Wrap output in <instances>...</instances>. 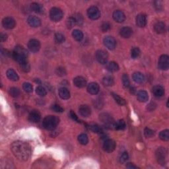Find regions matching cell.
<instances>
[{
    "mask_svg": "<svg viewBox=\"0 0 169 169\" xmlns=\"http://www.w3.org/2000/svg\"><path fill=\"white\" fill-rule=\"evenodd\" d=\"M156 107V104L154 103H151V104L148 106L147 109L149 111H153Z\"/></svg>",
    "mask_w": 169,
    "mask_h": 169,
    "instance_id": "f5cc1de1",
    "label": "cell"
},
{
    "mask_svg": "<svg viewBox=\"0 0 169 169\" xmlns=\"http://www.w3.org/2000/svg\"><path fill=\"white\" fill-rule=\"evenodd\" d=\"M20 67H21L22 71H23L24 72H26V73L28 72V71H29L30 70V65L29 64H28V62L20 64Z\"/></svg>",
    "mask_w": 169,
    "mask_h": 169,
    "instance_id": "ee69618b",
    "label": "cell"
},
{
    "mask_svg": "<svg viewBox=\"0 0 169 169\" xmlns=\"http://www.w3.org/2000/svg\"><path fill=\"white\" fill-rule=\"evenodd\" d=\"M34 81H35L36 83H39V84L41 83V81H40V79H36V80H34Z\"/></svg>",
    "mask_w": 169,
    "mask_h": 169,
    "instance_id": "6f0895ef",
    "label": "cell"
},
{
    "mask_svg": "<svg viewBox=\"0 0 169 169\" xmlns=\"http://www.w3.org/2000/svg\"><path fill=\"white\" fill-rule=\"evenodd\" d=\"M56 73L57 75H58L59 77H63L66 75L67 72L65 68L62 67H59L56 70Z\"/></svg>",
    "mask_w": 169,
    "mask_h": 169,
    "instance_id": "f6af8a7d",
    "label": "cell"
},
{
    "mask_svg": "<svg viewBox=\"0 0 169 169\" xmlns=\"http://www.w3.org/2000/svg\"><path fill=\"white\" fill-rule=\"evenodd\" d=\"M73 18L74 19L75 21V23L77 25L79 26H82L84 22V19H83V17L82 16V15H81L80 13H75L72 16Z\"/></svg>",
    "mask_w": 169,
    "mask_h": 169,
    "instance_id": "d6a6232c",
    "label": "cell"
},
{
    "mask_svg": "<svg viewBox=\"0 0 169 169\" xmlns=\"http://www.w3.org/2000/svg\"><path fill=\"white\" fill-rule=\"evenodd\" d=\"M70 114V117L71 118V119H73L74 121H76L77 122H80L78 117L77 116V115L75 114V113L74 112H73L72 110H71Z\"/></svg>",
    "mask_w": 169,
    "mask_h": 169,
    "instance_id": "816d5d0a",
    "label": "cell"
},
{
    "mask_svg": "<svg viewBox=\"0 0 169 169\" xmlns=\"http://www.w3.org/2000/svg\"><path fill=\"white\" fill-rule=\"evenodd\" d=\"M112 95L113 98L115 100V101L118 103L119 105L124 106L126 104V102H125V99L122 98L121 96H120L118 94H117L114 93H112Z\"/></svg>",
    "mask_w": 169,
    "mask_h": 169,
    "instance_id": "836d02e7",
    "label": "cell"
},
{
    "mask_svg": "<svg viewBox=\"0 0 169 169\" xmlns=\"http://www.w3.org/2000/svg\"><path fill=\"white\" fill-rule=\"evenodd\" d=\"M154 28L157 34H163L167 30V27H166L165 23L162 21L157 22V23L154 25Z\"/></svg>",
    "mask_w": 169,
    "mask_h": 169,
    "instance_id": "44dd1931",
    "label": "cell"
},
{
    "mask_svg": "<svg viewBox=\"0 0 169 169\" xmlns=\"http://www.w3.org/2000/svg\"><path fill=\"white\" fill-rule=\"evenodd\" d=\"M152 92L153 94L157 97H161L165 94L164 88L160 85H156L153 87L152 89Z\"/></svg>",
    "mask_w": 169,
    "mask_h": 169,
    "instance_id": "603a6c76",
    "label": "cell"
},
{
    "mask_svg": "<svg viewBox=\"0 0 169 169\" xmlns=\"http://www.w3.org/2000/svg\"><path fill=\"white\" fill-rule=\"evenodd\" d=\"M137 98L139 102H145L148 101L149 95L145 91H139L137 94Z\"/></svg>",
    "mask_w": 169,
    "mask_h": 169,
    "instance_id": "484cf974",
    "label": "cell"
},
{
    "mask_svg": "<svg viewBox=\"0 0 169 169\" xmlns=\"http://www.w3.org/2000/svg\"><path fill=\"white\" fill-rule=\"evenodd\" d=\"M59 96L61 99L67 100L70 98V93L67 88L62 87L59 89Z\"/></svg>",
    "mask_w": 169,
    "mask_h": 169,
    "instance_id": "cb8c5ba5",
    "label": "cell"
},
{
    "mask_svg": "<svg viewBox=\"0 0 169 169\" xmlns=\"http://www.w3.org/2000/svg\"><path fill=\"white\" fill-rule=\"evenodd\" d=\"M107 69L110 72H116L119 70V65L115 62H110L107 64Z\"/></svg>",
    "mask_w": 169,
    "mask_h": 169,
    "instance_id": "4316f807",
    "label": "cell"
},
{
    "mask_svg": "<svg viewBox=\"0 0 169 169\" xmlns=\"http://www.w3.org/2000/svg\"><path fill=\"white\" fill-rule=\"evenodd\" d=\"M75 25H76L75 21V20H74V19L73 18V17H70V18H68L67 19L66 25L68 28H73Z\"/></svg>",
    "mask_w": 169,
    "mask_h": 169,
    "instance_id": "7dc6e473",
    "label": "cell"
},
{
    "mask_svg": "<svg viewBox=\"0 0 169 169\" xmlns=\"http://www.w3.org/2000/svg\"><path fill=\"white\" fill-rule=\"evenodd\" d=\"M13 155L21 161H27L31 154L30 146L27 143L22 141L13 142L11 146Z\"/></svg>",
    "mask_w": 169,
    "mask_h": 169,
    "instance_id": "6da1fadb",
    "label": "cell"
},
{
    "mask_svg": "<svg viewBox=\"0 0 169 169\" xmlns=\"http://www.w3.org/2000/svg\"><path fill=\"white\" fill-rule=\"evenodd\" d=\"M133 34V30L131 29L130 27H125L122 28L120 30V36L124 38H128L132 35Z\"/></svg>",
    "mask_w": 169,
    "mask_h": 169,
    "instance_id": "7402d4cb",
    "label": "cell"
},
{
    "mask_svg": "<svg viewBox=\"0 0 169 169\" xmlns=\"http://www.w3.org/2000/svg\"><path fill=\"white\" fill-rule=\"evenodd\" d=\"M140 54H141V51H140L139 48L137 47L132 48V50L131 51V56L133 59H137V58H139Z\"/></svg>",
    "mask_w": 169,
    "mask_h": 169,
    "instance_id": "60d3db41",
    "label": "cell"
},
{
    "mask_svg": "<svg viewBox=\"0 0 169 169\" xmlns=\"http://www.w3.org/2000/svg\"><path fill=\"white\" fill-rule=\"evenodd\" d=\"M9 93L12 97L17 98V97H18L20 95V90L18 88L11 87L9 91Z\"/></svg>",
    "mask_w": 169,
    "mask_h": 169,
    "instance_id": "ab89813d",
    "label": "cell"
},
{
    "mask_svg": "<svg viewBox=\"0 0 169 169\" xmlns=\"http://www.w3.org/2000/svg\"><path fill=\"white\" fill-rule=\"evenodd\" d=\"M41 116L38 110L31 111L28 115V120L33 123H37L41 120Z\"/></svg>",
    "mask_w": 169,
    "mask_h": 169,
    "instance_id": "e0dca14e",
    "label": "cell"
},
{
    "mask_svg": "<svg viewBox=\"0 0 169 169\" xmlns=\"http://www.w3.org/2000/svg\"><path fill=\"white\" fill-rule=\"evenodd\" d=\"M129 159V155L127 152H124L122 154L121 156L120 157V163H122V164H124V163H125Z\"/></svg>",
    "mask_w": 169,
    "mask_h": 169,
    "instance_id": "681fc988",
    "label": "cell"
},
{
    "mask_svg": "<svg viewBox=\"0 0 169 169\" xmlns=\"http://www.w3.org/2000/svg\"><path fill=\"white\" fill-rule=\"evenodd\" d=\"M144 135L146 137L149 138V137H152L154 135V131L150 128H145L144 130Z\"/></svg>",
    "mask_w": 169,
    "mask_h": 169,
    "instance_id": "bcb514c9",
    "label": "cell"
},
{
    "mask_svg": "<svg viewBox=\"0 0 169 169\" xmlns=\"http://www.w3.org/2000/svg\"><path fill=\"white\" fill-rule=\"evenodd\" d=\"M6 74L8 79H9L11 81H17L19 79V75H17L16 71H15V70H13V69H9V70L7 71Z\"/></svg>",
    "mask_w": 169,
    "mask_h": 169,
    "instance_id": "d4e9b609",
    "label": "cell"
},
{
    "mask_svg": "<svg viewBox=\"0 0 169 169\" xmlns=\"http://www.w3.org/2000/svg\"><path fill=\"white\" fill-rule=\"evenodd\" d=\"M126 127V124L124 120H120L118 121L115 122L114 124V129L116 130H124Z\"/></svg>",
    "mask_w": 169,
    "mask_h": 169,
    "instance_id": "1f68e13d",
    "label": "cell"
},
{
    "mask_svg": "<svg viewBox=\"0 0 169 169\" xmlns=\"http://www.w3.org/2000/svg\"><path fill=\"white\" fill-rule=\"evenodd\" d=\"M30 9L36 13H42L43 11V7L38 3L34 2L30 5Z\"/></svg>",
    "mask_w": 169,
    "mask_h": 169,
    "instance_id": "f546056e",
    "label": "cell"
},
{
    "mask_svg": "<svg viewBox=\"0 0 169 169\" xmlns=\"http://www.w3.org/2000/svg\"><path fill=\"white\" fill-rule=\"evenodd\" d=\"M100 120L102 122V124L104 125L105 128L108 129H114V119L112 118L110 114L107 113H102L100 115Z\"/></svg>",
    "mask_w": 169,
    "mask_h": 169,
    "instance_id": "277c9868",
    "label": "cell"
},
{
    "mask_svg": "<svg viewBox=\"0 0 169 169\" xmlns=\"http://www.w3.org/2000/svg\"><path fill=\"white\" fill-rule=\"evenodd\" d=\"M73 83L78 88H83L87 85V80L83 77L77 76L73 79Z\"/></svg>",
    "mask_w": 169,
    "mask_h": 169,
    "instance_id": "ac0fdd59",
    "label": "cell"
},
{
    "mask_svg": "<svg viewBox=\"0 0 169 169\" xmlns=\"http://www.w3.org/2000/svg\"><path fill=\"white\" fill-rule=\"evenodd\" d=\"M36 93L40 96H45L47 94L46 90V88L44 87H42V86H38V87H36Z\"/></svg>",
    "mask_w": 169,
    "mask_h": 169,
    "instance_id": "f35d334b",
    "label": "cell"
},
{
    "mask_svg": "<svg viewBox=\"0 0 169 169\" xmlns=\"http://www.w3.org/2000/svg\"><path fill=\"white\" fill-rule=\"evenodd\" d=\"M156 157L157 161L161 165H165L167 161V151L163 147H160L156 151Z\"/></svg>",
    "mask_w": 169,
    "mask_h": 169,
    "instance_id": "8992f818",
    "label": "cell"
},
{
    "mask_svg": "<svg viewBox=\"0 0 169 169\" xmlns=\"http://www.w3.org/2000/svg\"><path fill=\"white\" fill-rule=\"evenodd\" d=\"M159 68L162 71H167L169 68V57L168 56L164 54L161 56L158 62Z\"/></svg>",
    "mask_w": 169,
    "mask_h": 169,
    "instance_id": "52a82bcc",
    "label": "cell"
},
{
    "mask_svg": "<svg viewBox=\"0 0 169 169\" xmlns=\"http://www.w3.org/2000/svg\"><path fill=\"white\" fill-rule=\"evenodd\" d=\"M51 109L54 112H58V113H62L64 111V108H63L62 107H60V106L58 104L52 105L51 107Z\"/></svg>",
    "mask_w": 169,
    "mask_h": 169,
    "instance_id": "c3c4849f",
    "label": "cell"
},
{
    "mask_svg": "<svg viewBox=\"0 0 169 169\" xmlns=\"http://www.w3.org/2000/svg\"><path fill=\"white\" fill-rule=\"evenodd\" d=\"M126 167L128 168H137V167L132 164V163H127Z\"/></svg>",
    "mask_w": 169,
    "mask_h": 169,
    "instance_id": "11a10c76",
    "label": "cell"
},
{
    "mask_svg": "<svg viewBox=\"0 0 169 169\" xmlns=\"http://www.w3.org/2000/svg\"><path fill=\"white\" fill-rule=\"evenodd\" d=\"M96 59L99 63L101 64H105L107 63L108 56V54L106 51L103 50H99L96 51Z\"/></svg>",
    "mask_w": 169,
    "mask_h": 169,
    "instance_id": "ba28073f",
    "label": "cell"
},
{
    "mask_svg": "<svg viewBox=\"0 0 169 169\" xmlns=\"http://www.w3.org/2000/svg\"><path fill=\"white\" fill-rule=\"evenodd\" d=\"M22 88H23V90L25 92L28 93H32L33 91V86L29 83H24L23 85H22Z\"/></svg>",
    "mask_w": 169,
    "mask_h": 169,
    "instance_id": "7bdbcfd3",
    "label": "cell"
},
{
    "mask_svg": "<svg viewBox=\"0 0 169 169\" xmlns=\"http://www.w3.org/2000/svg\"><path fill=\"white\" fill-rule=\"evenodd\" d=\"M159 138L161 139L162 141H167L169 140V130H165L161 131V133H159Z\"/></svg>",
    "mask_w": 169,
    "mask_h": 169,
    "instance_id": "8d00e7d4",
    "label": "cell"
},
{
    "mask_svg": "<svg viewBox=\"0 0 169 169\" xmlns=\"http://www.w3.org/2000/svg\"><path fill=\"white\" fill-rule=\"evenodd\" d=\"M2 25L6 29H12L16 25L15 21L12 17H5L2 21Z\"/></svg>",
    "mask_w": 169,
    "mask_h": 169,
    "instance_id": "4fadbf2b",
    "label": "cell"
},
{
    "mask_svg": "<svg viewBox=\"0 0 169 169\" xmlns=\"http://www.w3.org/2000/svg\"><path fill=\"white\" fill-rule=\"evenodd\" d=\"M59 123V119L55 116H47L43 120V128L47 130H54Z\"/></svg>",
    "mask_w": 169,
    "mask_h": 169,
    "instance_id": "3957f363",
    "label": "cell"
},
{
    "mask_svg": "<svg viewBox=\"0 0 169 169\" xmlns=\"http://www.w3.org/2000/svg\"><path fill=\"white\" fill-rule=\"evenodd\" d=\"M13 59L20 64L27 62L28 51L23 46H17L12 53Z\"/></svg>",
    "mask_w": 169,
    "mask_h": 169,
    "instance_id": "7a4b0ae2",
    "label": "cell"
},
{
    "mask_svg": "<svg viewBox=\"0 0 169 169\" xmlns=\"http://www.w3.org/2000/svg\"><path fill=\"white\" fill-rule=\"evenodd\" d=\"M100 87L97 83L93 82L87 86V91L91 94H96L99 92Z\"/></svg>",
    "mask_w": 169,
    "mask_h": 169,
    "instance_id": "ffe728a7",
    "label": "cell"
},
{
    "mask_svg": "<svg viewBox=\"0 0 169 169\" xmlns=\"http://www.w3.org/2000/svg\"><path fill=\"white\" fill-rule=\"evenodd\" d=\"M122 83H123V85H124V87L125 88H128L130 87V81L127 74H124V75H122Z\"/></svg>",
    "mask_w": 169,
    "mask_h": 169,
    "instance_id": "b9f144b4",
    "label": "cell"
},
{
    "mask_svg": "<svg viewBox=\"0 0 169 169\" xmlns=\"http://www.w3.org/2000/svg\"><path fill=\"white\" fill-rule=\"evenodd\" d=\"M102 148L104 151L107 153L113 152L116 148V143L112 139H106L102 145Z\"/></svg>",
    "mask_w": 169,
    "mask_h": 169,
    "instance_id": "9c48e42d",
    "label": "cell"
},
{
    "mask_svg": "<svg viewBox=\"0 0 169 169\" xmlns=\"http://www.w3.org/2000/svg\"><path fill=\"white\" fill-rule=\"evenodd\" d=\"M130 91L131 94H136V88L134 87H131L130 88Z\"/></svg>",
    "mask_w": 169,
    "mask_h": 169,
    "instance_id": "9f6ffc18",
    "label": "cell"
},
{
    "mask_svg": "<svg viewBox=\"0 0 169 169\" xmlns=\"http://www.w3.org/2000/svg\"><path fill=\"white\" fill-rule=\"evenodd\" d=\"M28 48L33 53L38 52L41 49V42L36 39H31L28 43Z\"/></svg>",
    "mask_w": 169,
    "mask_h": 169,
    "instance_id": "8fae6325",
    "label": "cell"
},
{
    "mask_svg": "<svg viewBox=\"0 0 169 169\" xmlns=\"http://www.w3.org/2000/svg\"><path fill=\"white\" fill-rule=\"evenodd\" d=\"M113 19L114 21H116L119 23H122V22H124L125 20V15L124 12L120 10L115 11L113 13Z\"/></svg>",
    "mask_w": 169,
    "mask_h": 169,
    "instance_id": "2e32d148",
    "label": "cell"
},
{
    "mask_svg": "<svg viewBox=\"0 0 169 169\" xmlns=\"http://www.w3.org/2000/svg\"><path fill=\"white\" fill-rule=\"evenodd\" d=\"M27 22L30 27L34 28L38 27L41 25V20L38 17L36 16L28 17V18L27 19Z\"/></svg>",
    "mask_w": 169,
    "mask_h": 169,
    "instance_id": "9a60e30c",
    "label": "cell"
},
{
    "mask_svg": "<svg viewBox=\"0 0 169 169\" xmlns=\"http://www.w3.org/2000/svg\"><path fill=\"white\" fill-rule=\"evenodd\" d=\"M89 129L91 131H93L94 133H103L102 129L100 127L99 125H96V124L90 125Z\"/></svg>",
    "mask_w": 169,
    "mask_h": 169,
    "instance_id": "74e56055",
    "label": "cell"
},
{
    "mask_svg": "<svg viewBox=\"0 0 169 169\" xmlns=\"http://www.w3.org/2000/svg\"><path fill=\"white\" fill-rule=\"evenodd\" d=\"M50 17L52 21L58 22L62 19L63 11L58 7L51 8L50 11Z\"/></svg>",
    "mask_w": 169,
    "mask_h": 169,
    "instance_id": "5b68a950",
    "label": "cell"
},
{
    "mask_svg": "<svg viewBox=\"0 0 169 169\" xmlns=\"http://www.w3.org/2000/svg\"><path fill=\"white\" fill-rule=\"evenodd\" d=\"M54 39L57 44H62V43L65 42V36L63 35L62 33H57L54 35Z\"/></svg>",
    "mask_w": 169,
    "mask_h": 169,
    "instance_id": "d590c367",
    "label": "cell"
},
{
    "mask_svg": "<svg viewBox=\"0 0 169 169\" xmlns=\"http://www.w3.org/2000/svg\"><path fill=\"white\" fill-rule=\"evenodd\" d=\"M102 83L106 87H111L114 83V77L111 75L105 76L102 79Z\"/></svg>",
    "mask_w": 169,
    "mask_h": 169,
    "instance_id": "f1b7e54d",
    "label": "cell"
},
{
    "mask_svg": "<svg viewBox=\"0 0 169 169\" xmlns=\"http://www.w3.org/2000/svg\"><path fill=\"white\" fill-rule=\"evenodd\" d=\"M73 38L76 41H81L83 38V33L82 31L78 29H75L73 31L72 33Z\"/></svg>",
    "mask_w": 169,
    "mask_h": 169,
    "instance_id": "4dcf8cb0",
    "label": "cell"
},
{
    "mask_svg": "<svg viewBox=\"0 0 169 169\" xmlns=\"http://www.w3.org/2000/svg\"><path fill=\"white\" fill-rule=\"evenodd\" d=\"M147 16L145 14L140 13L136 17V25L139 27H144L147 25Z\"/></svg>",
    "mask_w": 169,
    "mask_h": 169,
    "instance_id": "5bb4252c",
    "label": "cell"
},
{
    "mask_svg": "<svg viewBox=\"0 0 169 169\" xmlns=\"http://www.w3.org/2000/svg\"><path fill=\"white\" fill-rule=\"evenodd\" d=\"M110 25L108 23V22H104V23H102L101 25V30L102 31L103 33H105V32H107L108 30H110Z\"/></svg>",
    "mask_w": 169,
    "mask_h": 169,
    "instance_id": "f907efd6",
    "label": "cell"
},
{
    "mask_svg": "<svg viewBox=\"0 0 169 169\" xmlns=\"http://www.w3.org/2000/svg\"><path fill=\"white\" fill-rule=\"evenodd\" d=\"M103 42H104L105 46L110 50H112L116 48V42L112 36H106L104 40H103Z\"/></svg>",
    "mask_w": 169,
    "mask_h": 169,
    "instance_id": "7c38bea8",
    "label": "cell"
},
{
    "mask_svg": "<svg viewBox=\"0 0 169 169\" xmlns=\"http://www.w3.org/2000/svg\"><path fill=\"white\" fill-rule=\"evenodd\" d=\"M79 114H81L82 116L85 117V118L89 116L91 114V110L90 107L85 104H83L80 106V107L79 108Z\"/></svg>",
    "mask_w": 169,
    "mask_h": 169,
    "instance_id": "d6986e66",
    "label": "cell"
},
{
    "mask_svg": "<svg viewBox=\"0 0 169 169\" xmlns=\"http://www.w3.org/2000/svg\"><path fill=\"white\" fill-rule=\"evenodd\" d=\"M133 79L137 83H142L145 81V76L140 72H136L133 74Z\"/></svg>",
    "mask_w": 169,
    "mask_h": 169,
    "instance_id": "83f0119b",
    "label": "cell"
},
{
    "mask_svg": "<svg viewBox=\"0 0 169 169\" xmlns=\"http://www.w3.org/2000/svg\"><path fill=\"white\" fill-rule=\"evenodd\" d=\"M78 141L80 144L85 145L88 144V138L85 133H81L78 136Z\"/></svg>",
    "mask_w": 169,
    "mask_h": 169,
    "instance_id": "e575fe53",
    "label": "cell"
},
{
    "mask_svg": "<svg viewBox=\"0 0 169 169\" xmlns=\"http://www.w3.org/2000/svg\"><path fill=\"white\" fill-rule=\"evenodd\" d=\"M0 38H1V42H4V41H5L7 39V34H1V37H0Z\"/></svg>",
    "mask_w": 169,
    "mask_h": 169,
    "instance_id": "db71d44e",
    "label": "cell"
},
{
    "mask_svg": "<svg viewBox=\"0 0 169 169\" xmlns=\"http://www.w3.org/2000/svg\"><path fill=\"white\" fill-rule=\"evenodd\" d=\"M87 15L91 19L96 20L99 19L100 17H101V12H100L98 7L92 6L90 8H88L87 11Z\"/></svg>",
    "mask_w": 169,
    "mask_h": 169,
    "instance_id": "30bf717a",
    "label": "cell"
}]
</instances>
